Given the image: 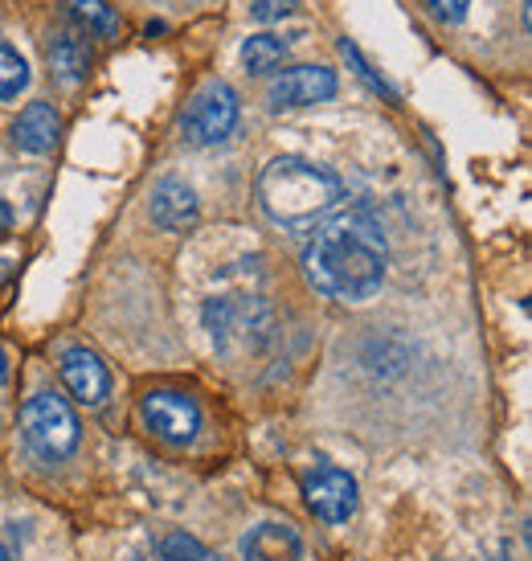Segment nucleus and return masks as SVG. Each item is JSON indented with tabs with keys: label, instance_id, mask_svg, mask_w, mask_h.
Returning <instances> with one entry per match:
<instances>
[{
	"label": "nucleus",
	"instance_id": "1",
	"mask_svg": "<svg viewBox=\"0 0 532 561\" xmlns=\"http://www.w3.org/2000/svg\"><path fill=\"white\" fill-rule=\"evenodd\" d=\"M303 275L320 296L365 304L385 279V238L369 214H336L303 247Z\"/></svg>",
	"mask_w": 532,
	"mask_h": 561
},
{
	"label": "nucleus",
	"instance_id": "2",
	"mask_svg": "<svg viewBox=\"0 0 532 561\" xmlns=\"http://www.w3.org/2000/svg\"><path fill=\"white\" fill-rule=\"evenodd\" d=\"M345 197L340 176L303 157H279L258 172V205L275 226L308 230Z\"/></svg>",
	"mask_w": 532,
	"mask_h": 561
},
{
	"label": "nucleus",
	"instance_id": "3",
	"mask_svg": "<svg viewBox=\"0 0 532 561\" xmlns=\"http://www.w3.org/2000/svg\"><path fill=\"white\" fill-rule=\"evenodd\" d=\"M21 431L42 459H66L79 451V414L58 393H33L21 410Z\"/></svg>",
	"mask_w": 532,
	"mask_h": 561
},
{
	"label": "nucleus",
	"instance_id": "4",
	"mask_svg": "<svg viewBox=\"0 0 532 561\" xmlns=\"http://www.w3.org/2000/svg\"><path fill=\"white\" fill-rule=\"evenodd\" d=\"M238 127V94L225 82H205L201 91L188 99L185 115H181V136L188 144H221Z\"/></svg>",
	"mask_w": 532,
	"mask_h": 561
},
{
	"label": "nucleus",
	"instance_id": "5",
	"mask_svg": "<svg viewBox=\"0 0 532 561\" xmlns=\"http://www.w3.org/2000/svg\"><path fill=\"white\" fill-rule=\"evenodd\" d=\"M303 496L320 520L328 525H345L357 513V480L340 468H315L303 476Z\"/></svg>",
	"mask_w": 532,
	"mask_h": 561
},
{
	"label": "nucleus",
	"instance_id": "6",
	"mask_svg": "<svg viewBox=\"0 0 532 561\" xmlns=\"http://www.w3.org/2000/svg\"><path fill=\"white\" fill-rule=\"evenodd\" d=\"M143 422L164 443H188V438L201 431V410H197V402L188 393L157 390L143 398Z\"/></svg>",
	"mask_w": 532,
	"mask_h": 561
},
{
	"label": "nucleus",
	"instance_id": "7",
	"mask_svg": "<svg viewBox=\"0 0 532 561\" xmlns=\"http://www.w3.org/2000/svg\"><path fill=\"white\" fill-rule=\"evenodd\" d=\"M336 94V75L328 66H291L287 75L270 82V107L291 111V107H312V103H328Z\"/></svg>",
	"mask_w": 532,
	"mask_h": 561
},
{
	"label": "nucleus",
	"instance_id": "8",
	"mask_svg": "<svg viewBox=\"0 0 532 561\" xmlns=\"http://www.w3.org/2000/svg\"><path fill=\"white\" fill-rule=\"evenodd\" d=\"M62 381L82 405H99L111 393L107 365L94 357L91 348H82V344H70L62 353Z\"/></svg>",
	"mask_w": 532,
	"mask_h": 561
},
{
	"label": "nucleus",
	"instance_id": "9",
	"mask_svg": "<svg viewBox=\"0 0 532 561\" xmlns=\"http://www.w3.org/2000/svg\"><path fill=\"white\" fill-rule=\"evenodd\" d=\"M58 131H62V119L49 103H30L13 119V144L30 157H46L49 148L58 144Z\"/></svg>",
	"mask_w": 532,
	"mask_h": 561
},
{
	"label": "nucleus",
	"instance_id": "10",
	"mask_svg": "<svg viewBox=\"0 0 532 561\" xmlns=\"http://www.w3.org/2000/svg\"><path fill=\"white\" fill-rule=\"evenodd\" d=\"M152 221L160 230H185L197 221V193L185 185V181H160L157 193H152Z\"/></svg>",
	"mask_w": 532,
	"mask_h": 561
},
{
	"label": "nucleus",
	"instance_id": "11",
	"mask_svg": "<svg viewBox=\"0 0 532 561\" xmlns=\"http://www.w3.org/2000/svg\"><path fill=\"white\" fill-rule=\"evenodd\" d=\"M242 553H246V561H299L303 558V541L291 525L266 520L242 541Z\"/></svg>",
	"mask_w": 532,
	"mask_h": 561
},
{
	"label": "nucleus",
	"instance_id": "12",
	"mask_svg": "<svg viewBox=\"0 0 532 561\" xmlns=\"http://www.w3.org/2000/svg\"><path fill=\"white\" fill-rule=\"evenodd\" d=\"M49 66L62 82H82L91 75V46L79 30H54L49 33Z\"/></svg>",
	"mask_w": 532,
	"mask_h": 561
},
{
	"label": "nucleus",
	"instance_id": "13",
	"mask_svg": "<svg viewBox=\"0 0 532 561\" xmlns=\"http://www.w3.org/2000/svg\"><path fill=\"white\" fill-rule=\"evenodd\" d=\"M282 58H287V42L275 37V33H254L246 37V46H242V62L251 75H270V70H279Z\"/></svg>",
	"mask_w": 532,
	"mask_h": 561
},
{
	"label": "nucleus",
	"instance_id": "14",
	"mask_svg": "<svg viewBox=\"0 0 532 561\" xmlns=\"http://www.w3.org/2000/svg\"><path fill=\"white\" fill-rule=\"evenodd\" d=\"M62 4L86 33H99V37H115L119 33V16H115L107 0H62Z\"/></svg>",
	"mask_w": 532,
	"mask_h": 561
},
{
	"label": "nucleus",
	"instance_id": "15",
	"mask_svg": "<svg viewBox=\"0 0 532 561\" xmlns=\"http://www.w3.org/2000/svg\"><path fill=\"white\" fill-rule=\"evenodd\" d=\"M157 561H221L209 546H201L188 533H169L157 546Z\"/></svg>",
	"mask_w": 532,
	"mask_h": 561
},
{
	"label": "nucleus",
	"instance_id": "16",
	"mask_svg": "<svg viewBox=\"0 0 532 561\" xmlns=\"http://www.w3.org/2000/svg\"><path fill=\"white\" fill-rule=\"evenodd\" d=\"M25 87H30V62L13 46H0V103L16 99Z\"/></svg>",
	"mask_w": 532,
	"mask_h": 561
},
{
	"label": "nucleus",
	"instance_id": "17",
	"mask_svg": "<svg viewBox=\"0 0 532 561\" xmlns=\"http://www.w3.org/2000/svg\"><path fill=\"white\" fill-rule=\"evenodd\" d=\"M340 54H345L348 62H352V70H357L360 79L369 82V87H373L377 94H390V99H393V91H390V87H385V82H381V79H377L373 70H369V62H365V58H360V49L352 46V42H340Z\"/></svg>",
	"mask_w": 532,
	"mask_h": 561
},
{
	"label": "nucleus",
	"instance_id": "18",
	"mask_svg": "<svg viewBox=\"0 0 532 561\" xmlns=\"http://www.w3.org/2000/svg\"><path fill=\"white\" fill-rule=\"evenodd\" d=\"M299 0H251V13L258 21H282L287 13H296Z\"/></svg>",
	"mask_w": 532,
	"mask_h": 561
},
{
	"label": "nucleus",
	"instance_id": "19",
	"mask_svg": "<svg viewBox=\"0 0 532 561\" xmlns=\"http://www.w3.org/2000/svg\"><path fill=\"white\" fill-rule=\"evenodd\" d=\"M467 4L471 0H430V13L439 16V21H447V25H454V21L467 16Z\"/></svg>",
	"mask_w": 532,
	"mask_h": 561
},
{
	"label": "nucleus",
	"instance_id": "20",
	"mask_svg": "<svg viewBox=\"0 0 532 561\" xmlns=\"http://www.w3.org/2000/svg\"><path fill=\"white\" fill-rule=\"evenodd\" d=\"M9 226H13V214H9V205L0 202V234H4V230H9Z\"/></svg>",
	"mask_w": 532,
	"mask_h": 561
},
{
	"label": "nucleus",
	"instance_id": "21",
	"mask_svg": "<svg viewBox=\"0 0 532 561\" xmlns=\"http://www.w3.org/2000/svg\"><path fill=\"white\" fill-rule=\"evenodd\" d=\"M0 561H13V553H9L4 546H0Z\"/></svg>",
	"mask_w": 532,
	"mask_h": 561
},
{
	"label": "nucleus",
	"instance_id": "22",
	"mask_svg": "<svg viewBox=\"0 0 532 561\" xmlns=\"http://www.w3.org/2000/svg\"><path fill=\"white\" fill-rule=\"evenodd\" d=\"M0 377H4V353H0Z\"/></svg>",
	"mask_w": 532,
	"mask_h": 561
},
{
	"label": "nucleus",
	"instance_id": "23",
	"mask_svg": "<svg viewBox=\"0 0 532 561\" xmlns=\"http://www.w3.org/2000/svg\"><path fill=\"white\" fill-rule=\"evenodd\" d=\"M491 561H508V558H491Z\"/></svg>",
	"mask_w": 532,
	"mask_h": 561
}]
</instances>
